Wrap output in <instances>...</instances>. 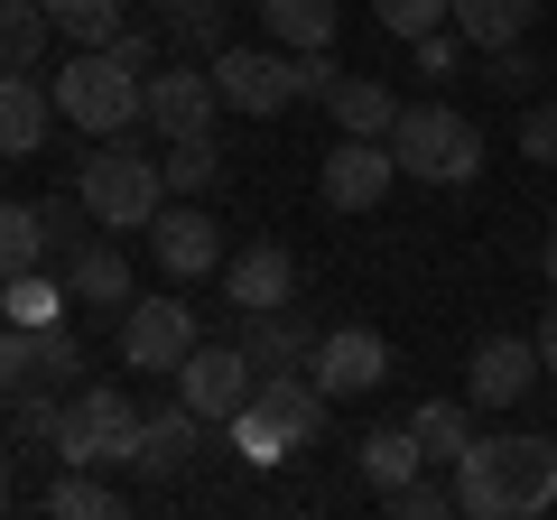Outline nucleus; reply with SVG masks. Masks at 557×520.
Listing matches in <instances>:
<instances>
[{
    "mask_svg": "<svg viewBox=\"0 0 557 520\" xmlns=\"http://www.w3.org/2000/svg\"><path fill=\"white\" fill-rule=\"evenodd\" d=\"M159 168H168V196H205L223 177V140L214 131H186V140H159Z\"/></svg>",
    "mask_w": 557,
    "mask_h": 520,
    "instance_id": "25",
    "label": "nucleus"
},
{
    "mask_svg": "<svg viewBox=\"0 0 557 520\" xmlns=\"http://www.w3.org/2000/svg\"><path fill=\"white\" fill-rule=\"evenodd\" d=\"M196 446H205V419L177 400V409H159V419L139 428V456H131V474H139V483H177L186 465H196Z\"/></svg>",
    "mask_w": 557,
    "mask_h": 520,
    "instance_id": "18",
    "label": "nucleus"
},
{
    "mask_svg": "<svg viewBox=\"0 0 557 520\" xmlns=\"http://www.w3.org/2000/svg\"><path fill=\"white\" fill-rule=\"evenodd\" d=\"M223 298H233V317L288 307V298H298V260H288V242H251V251H223Z\"/></svg>",
    "mask_w": 557,
    "mask_h": 520,
    "instance_id": "15",
    "label": "nucleus"
},
{
    "mask_svg": "<svg viewBox=\"0 0 557 520\" xmlns=\"http://www.w3.org/2000/svg\"><path fill=\"white\" fill-rule=\"evenodd\" d=\"M409 437L428 446V465H456L465 446H474V419H465V400H428V409L409 419Z\"/></svg>",
    "mask_w": 557,
    "mask_h": 520,
    "instance_id": "32",
    "label": "nucleus"
},
{
    "mask_svg": "<svg viewBox=\"0 0 557 520\" xmlns=\"http://www.w3.org/2000/svg\"><path fill=\"white\" fill-rule=\"evenodd\" d=\"M557 502V437H474L456 456V511L474 520H539Z\"/></svg>",
    "mask_w": 557,
    "mask_h": 520,
    "instance_id": "1",
    "label": "nucleus"
},
{
    "mask_svg": "<svg viewBox=\"0 0 557 520\" xmlns=\"http://www.w3.org/2000/svg\"><path fill=\"white\" fill-rule=\"evenodd\" d=\"M465 57H474V47H465V28H456V20H446V28H428V38H409V65H418V84H446Z\"/></svg>",
    "mask_w": 557,
    "mask_h": 520,
    "instance_id": "36",
    "label": "nucleus"
},
{
    "mask_svg": "<svg viewBox=\"0 0 557 520\" xmlns=\"http://www.w3.org/2000/svg\"><path fill=\"white\" fill-rule=\"evenodd\" d=\"M446 20L465 28L474 57H493V47H520L539 28V0H446Z\"/></svg>",
    "mask_w": 557,
    "mask_h": 520,
    "instance_id": "20",
    "label": "nucleus"
},
{
    "mask_svg": "<svg viewBox=\"0 0 557 520\" xmlns=\"http://www.w3.org/2000/svg\"><path fill=\"white\" fill-rule=\"evenodd\" d=\"M539 362H548V381H557V307L539 317Z\"/></svg>",
    "mask_w": 557,
    "mask_h": 520,
    "instance_id": "41",
    "label": "nucleus"
},
{
    "mask_svg": "<svg viewBox=\"0 0 557 520\" xmlns=\"http://www.w3.org/2000/svg\"><path fill=\"white\" fill-rule=\"evenodd\" d=\"M251 381H260V372H251V354H242V344H196V354L177 362V400L196 409L205 428H223L242 400H251Z\"/></svg>",
    "mask_w": 557,
    "mask_h": 520,
    "instance_id": "12",
    "label": "nucleus"
},
{
    "mask_svg": "<svg viewBox=\"0 0 557 520\" xmlns=\"http://www.w3.org/2000/svg\"><path fill=\"white\" fill-rule=\"evenodd\" d=\"M391 177H399L391 140H362V131H344V140L317 159V196L335 205V214H372V205L391 196Z\"/></svg>",
    "mask_w": 557,
    "mask_h": 520,
    "instance_id": "9",
    "label": "nucleus"
},
{
    "mask_svg": "<svg viewBox=\"0 0 557 520\" xmlns=\"http://www.w3.org/2000/svg\"><path fill=\"white\" fill-rule=\"evenodd\" d=\"M391 159H399V177H418V186H474L483 177V131L456 102H399Z\"/></svg>",
    "mask_w": 557,
    "mask_h": 520,
    "instance_id": "5",
    "label": "nucleus"
},
{
    "mask_svg": "<svg viewBox=\"0 0 557 520\" xmlns=\"http://www.w3.org/2000/svg\"><path fill=\"white\" fill-rule=\"evenodd\" d=\"M38 214H47V260H57V270H65V260H75L84 242H94V205H84L75 186H65V196H47Z\"/></svg>",
    "mask_w": 557,
    "mask_h": 520,
    "instance_id": "33",
    "label": "nucleus"
},
{
    "mask_svg": "<svg viewBox=\"0 0 557 520\" xmlns=\"http://www.w3.org/2000/svg\"><path fill=\"white\" fill-rule=\"evenodd\" d=\"M149 28L168 38V57H223L233 47L223 0H149Z\"/></svg>",
    "mask_w": 557,
    "mask_h": 520,
    "instance_id": "19",
    "label": "nucleus"
},
{
    "mask_svg": "<svg viewBox=\"0 0 557 520\" xmlns=\"http://www.w3.org/2000/svg\"><path fill=\"white\" fill-rule=\"evenodd\" d=\"M539 372H548V362H539L530 335H483L474 362H465V400L474 409H520L539 391Z\"/></svg>",
    "mask_w": 557,
    "mask_h": 520,
    "instance_id": "14",
    "label": "nucleus"
},
{
    "mask_svg": "<svg viewBox=\"0 0 557 520\" xmlns=\"http://www.w3.org/2000/svg\"><path fill=\"white\" fill-rule=\"evenodd\" d=\"M372 20H381V38H428V28H446V0H372Z\"/></svg>",
    "mask_w": 557,
    "mask_h": 520,
    "instance_id": "37",
    "label": "nucleus"
},
{
    "mask_svg": "<svg viewBox=\"0 0 557 520\" xmlns=\"http://www.w3.org/2000/svg\"><path fill=\"white\" fill-rule=\"evenodd\" d=\"M381 502H391L399 520H446V511H456V483H428V474H409L399 493H381Z\"/></svg>",
    "mask_w": 557,
    "mask_h": 520,
    "instance_id": "38",
    "label": "nucleus"
},
{
    "mask_svg": "<svg viewBox=\"0 0 557 520\" xmlns=\"http://www.w3.org/2000/svg\"><path fill=\"white\" fill-rule=\"evenodd\" d=\"M418 465H428V446H418L409 428H372V437H362V474H372V493H399Z\"/></svg>",
    "mask_w": 557,
    "mask_h": 520,
    "instance_id": "29",
    "label": "nucleus"
},
{
    "mask_svg": "<svg viewBox=\"0 0 557 520\" xmlns=\"http://www.w3.org/2000/svg\"><path fill=\"white\" fill-rule=\"evenodd\" d=\"M520 159L557 168V102H520Z\"/></svg>",
    "mask_w": 557,
    "mask_h": 520,
    "instance_id": "39",
    "label": "nucleus"
},
{
    "mask_svg": "<svg viewBox=\"0 0 557 520\" xmlns=\"http://www.w3.org/2000/svg\"><path fill=\"white\" fill-rule=\"evenodd\" d=\"M149 260H159L168 280H214L223 270V223L205 214L196 196L159 205V214H149Z\"/></svg>",
    "mask_w": 557,
    "mask_h": 520,
    "instance_id": "11",
    "label": "nucleus"
},
{
    "mask_svg": "<svg viewBox=\"0 0 557 520\" xmlns=\"http://www.w3.org/2000/svg\"><path fill=\"white\" fill-rule=\"evenodd\" d=\"M47 121H57V84H38V65H0V159H38Z\"/></svg>",
    "mask_w": 557,
    "mask_h": 520,
    "instance_id": "17",
    "label": "nucleus"
},
{
    "mask_svg": "<svg viewBox=\"0 0 557 520\" xmlns=\"http://www.w3.org/2000/svg\"><path fill=\"white\" fill-rule=\"evenodd\" d=\"M381 381H391V335H372V325H325L317 335V391L325 400H362Z\"/></svg>",
    "mask_w": 557,
    "mask_h": 520,
    "instance_id": "13",
    "label": "nucleus"
},
{
    "mask_svg": "<svg viewBox=\"0 0 557 520\" xmlns=\"http://www.w3.org/2000/svg\"><path fill=\"white\" fill-rule=\"evenodd\" d=\"M325 112H335V131H362V140H391L399 102H391V84H381V75H335Z\"/></svg>",
    "mask_w": 557,
    "mask_h": 520,
    "instance_id": "23",
    "label": "nucleus"
},
{
    "mask_svg": "<svg viewBox=\"0 0 557 520\" xmlns=\"http://www.w3.org/2000/svg\"><path fill=\"white\" fill-rule=\"evenodd\" d=\"M0 511H10V446H0Z\"/></svg>",
    "mask_w": 557,
    "mask_h": 520,
    "instance_id": "43",
    "label": "nucleus"
},
{
    "mask_svg": "<svg viewBox=\"0 0 557 520\" xmlns=\"http://www.w3.org/2000/svg\"><path fill=\"white\" fill-rule=\"evenodd\" d=\"M139 428H149V409H139L131 391H112V381H84V391H65L57 465H94V474H112V465L139 456Z\"/></svg>",
    "mask_w": 557,
    "mask_h": 520,
    "instance_id": "6",
    "label": "nucleus"
},
{
    "mask_svg": "<svg viewBox=\"0 0 557 520\" xmlns=\"http://www.w3.org/2000/svg\"><path fill=\"white\" fill-rule=\"evenodd\" d=\"M20 381H28V335H20L10 317H0V400H10Z\"/></svg>",
    "mask_w": 557,
    "mask_h": 520,
    "instance_id": "40",
    "label": "nucleus"
},
{
    "mask_svg": "<svg viewBox=\"0 0 557 520\" xmlns=\"http://www.w3.org/2000/svg\"><path fill=\"white\" fill-rule=\"evenodd\" d=\"M57 20H47V0H0V65H38Z\"/></svg>",
    "mask_w": 557,
    "mask_h": 520,
    "instance_id": "31",
    "label": "nucleus"
},
{
    "mask_svg": "<svg viewBox=\"0 0 557 520\" xmlns=\"http://www.w3.org/2000/svg\"><path fill=\"white\" fill-rule=\"evenodd\" d=\"M539 280L557 288V223H548V233H539Z\"/></svg>",
    "mask_w": 557,
    "mask_h": 520,
    "instance_id": "42",
    "label": "nucleus"
},
{
    "mask_svg": "<svg viewBox=\"0 0 557 520\" xmlns=\"http://www.w3.org/2000/svg\"><path fill=\"white\" fill-rule=\"evenodd\" d=\"M233 446H242V465H288L307 437L325 428V391H317V372H270V381H251V400L233 409Z\"/></svg>",
    "mask_w": 557,
    "mask_h": 520,
    "instance_id": "2",
    "label": "nucleus"
},
{
    "mask_svg": "<svg viewBox=\"0 0 557 520\" xmlns=\"http://www.w3.org/2000/svg\"><path fill=\"white\" fill-rule=\"evenodd\" d=\"M47 20H57L65 47H112L131 28V0H47Z\"/></svg>",
    "mask_w": 557,
    "mask_h": 520,
    "instance_id": "27",
    "label": "nucleus"
},
{
    "mask_svg": "<svg viewBox=\"0 0 557 520\" xmlns=\"http://www.w3.org/2000/svg\"><path fill=\"white\" fill-rule=\"evenodd\" d=\"M483 94H502V102H530V94H539V57H530V38L483 57Z\"/></svg>",
    "mask_w": 557,
    "mask_h": 520,
    "instance_id": "35",
    "label": "nucleus"
},
{
    "mask_svg": "<svg viewBox=\"0 0 557 520\" xmlns=\"http://www.w3.org/2000/svg\"><path fill=\"white\" fill-rule=\"evenodd\" d=\"M57 121H75L84 140H121L131 121H149V75H131L112 47H75L57 65Z\"/></svg>",
    "mask_w": 557,
    "mask_h": 520,
    "instance_id": "3",
    "label": "nucleus"
},
{
    "mask_svg": "<svg viewBox=\"0 0 557 520\" xmlns=\"http://www.w3.org/2000/svg\"><path fill=\"white\" fill-rule=\"evenodd\" d=\"M260 28H270V47H288V57H325L335 47V0H260Z\"/></svg>",
    "mask_w": 557,
    "mask_h": 520,
    "instance_id": "21",
    "label": "nucleus"
},
{
    "mask_svg": "<svg viewBox=\"0 0 557 520\" xmlns=\"http://www.w3.org/2000/svg\"><path fill=\"white\" fill-rule=\"evenodd\" d=\"M196 344H205L196 335V307L168 298V288L121 307V362H131V372H168V381H177V362L196 354Z\"/></svg>",
    "mask_w": 557,
    "mask_h": 520,
    "instance_id": "8",
    "label": "nucleus"
},
{
    "mask_svg": "<svg viewBox=\"0 0 557 520\" xmlns=\"http://www.w3.org/2000/svg\"><path fill=\"white\" fill-rule=\"evenodd\" d=\"M205 65H214V84H223V112H242V121H270V112H288V102H307V75H298L288 47H242L233 38Z\"/></svg>",
    "mask_w": 557,
    "mask_h": 520,
    "instance_id": "7",
    "label": "nucleus"
},
{
    "mask_svg": "<svg viewBox=\"0 0 557 520\" xmlns=\"http://www.w3.org/2000/svg\"><path fill=\"white\" fill-rule=\"evenodd\" d=\"M20 335H28V381H47V391L84 381V344H75V325H65V317H47V325H20Z\"/></svg>",
    "mask_w": 557,
    "mask_h": 520,
    "instance_id": "24",
    "label": "nucleus"
},
{
    "mask_svg": "<svg viewBox=\"0 0 557 520\" xmlns=\"http://www.w3.org/2000/svg\"><path fill=\"white\" fill-rule=\"evenodd\" d=\"M47 511H57V520H112V511H121V493L94 474V465H65V474L47 483Z\"/></svg>",
    "mask_w": 557,
    "mask_h": 520,
    "instance_id": "30",
    "label": "nucleus"
},
{
    "mask_svg": "<svg viewBox=\"0 0 557 520\" xmlns=\"http://www.w3.org/2000/svg\"><path fill=\"white\" fill-rule=\"evenodd\" d=\"M242 354H251V372L270 381V372H317V325L298 317V298L288 307H260V317H242Z\"/></svg>",
    "mask_w": 557,
    "mask_h": 520,
    "instance_id": "16",
    "label": "nucleus"
},
{
    "mask_svg": "<svg viewBox=\"0 0 557 520\" xmlns=\"http://www.w3.org/2000/svg\"><path fill=\"white\" fill-rule=\"evenodd\" d=\"M20 270H47V214L0 196V288L20 280Z\"/></svg>",
    "mask_w": 557,
    "mask_h": 520,
    "instance_id": "26",
    "label": "nucleus"
},
{
    "mask_svg": "<svg viewBox=\"0 0 557 520\" xmlns=\"http://www.w3.org/2000/svg\"><path fill=\"white\" fill-rule=\"evenodd\" d=\"M0 317H10V325H47V317H65V280H47V270H20V280L0 288Z\"/></svg>",
    "mask_w": 557,
    "mask_h": 520,
    "instance_id": "34",
    "label": "nucleus"
},
{
    "mask_svg": "<svg viewBox=\"0 0 557 520\" xmlns=\"http://www.w3.org/2000/svg\"><path fill=\"white\" fill-rule=\"evenodd\" d=\"M65 298L75 307H131V260H121L112 242H84V251L65 260Z\"/></svg>",
    "mask_w": 557,
    "mask_h": 520,
    "instance_id": "22",
    "label": "nucleus"
},
{
    "mask_svg": "<svg viewBox=\"0 0 557 520\" xmlns=\"http://www.w3.org/2000/svg\"><path fill=\"white\" fill-rule=\"evenodd\" d=\"M75 196L94 205L102 233H149V214L168 205V168H159V149H139L131 131H121V140H102L94 159L75 168Z\"/></svg>",
    "mask_w": 557,
    "mask_h": 520,
    "instance_id": "4",
    "label": "nucleus"
},
{
    "mask_svg": "<svg viewBox=\"0 0 557 520\" xmlns=\"http://www.w3.org/2000/svg\"><path fill=\"white\" fill-rule=\"evenodd\" d=\"M214 121H223V84H214V65H196V57H168L159 75H149V131H159V140L214 131Z\"/></svg>",
    "mask_w": 557,
    "mask_h": 520,
    "instance_id": "10",
    "label": "nucleus"
},
{
    "mask_svg": "<svg viewBox=\"0 0 557 520\" xmlns=\"http://www.w3.org/2000/svg\"><path fill=\"white\" fill-rule=\"evenodd\" d=\"M10 446H57V428H65V391H47V381H20V391H10Z\"/></svg>",
    "mask_w": 557,
    "mask_h": 520,
    "instance_id": "28",
    "label": "nucleus"
}]
</instances>
